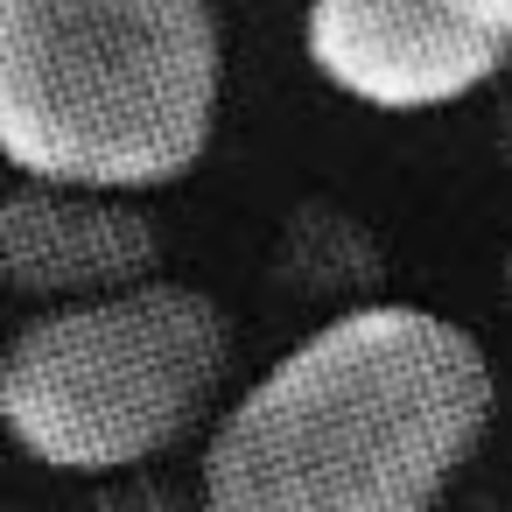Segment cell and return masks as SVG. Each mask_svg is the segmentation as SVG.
<instances>
[{"label": "cell", "instance_id": "obj_2", "mask_svg": "<svg viewBox=\"0 0 512 512\" xmlns=\"http://www.w3.org/2000/svg\"><path fill=\"white\" fill-rule=\"evenodd\" d=\"M225 99L211 0H0V162L148 197L183 183Z\"/></svg>", "mask_w": 512, "mask_h": 512}, {"label": "cell", "instance_id": "obj_10", "mask_svg": "<svg viewBox=\"0 0 512 512\" xmlns=\"http://www.w3.org/2000/svg\"><path fill=\"white\" fill-rule=\"evenodd\" d=\"M0 337H8V330H0Z\"/></svg>", "mask_w": 512, "mask_h": 512}, {"label": "cell", "instance_id": "obj_6", "mask_svg": "<svg viewBox=\"0 0 512 512\" xmlns=\"http://www.w3.org/2000/svg\"><path fill=\"white\" fill-rule=\"evenodd\" d=\"M281 281H295L302 295H344V309H358V302H372L365 288L379 281V246L358 218L309 204L281 232Z\"/></svg>", "mask_w": 512, "mask_h": 512}, {"label": "cell", "instance_id": "obj_1", "mask_svg": "<svg viewBox=\"0 0 512 512\" xmlns=\"http://www.w3.org/2000/svg\"><path fill=\"white\" fill-rule=\"evenodd\" d=\"M498 414L484 344L414 302L323 316L197 456L204 512H442Z\"/></svg>", "mask_w": 512, "mask_h": 512}, {"label": "cell", "instance_id": "obj_9", "mask_svg": "<svg viewBox=\"0 0 512 512\" xmlns=\"http://www.w3.org/2000/svg\"><path fill=\"white\" fill-rule=\"evenodd\" d=\"M0 512H50V505H0Z\"/></svg>", "mask_w": 512, "mask_h": 512}, {"label": "cell", "instance_id": "obj_8", "mask_svg": "<svg viewBox=\"0 0 512 512\" xmlns=\"http://www.w3.org/2000/svg\"><path fill=\"white\" fill-rule=\"evenodd\" d=\"M442 512H505V505H491V498H477V505H442Z\"/></svg>", "mask_w": 512, "mask_h": 512}, {"label": "cell", "instance_id": "obj_5", "mask_svg": "<svg viewBox=\"0 0 512 512\" xmlns=\"http://www.w3.org/2000/svg\"><path fill=\"white\" fill-rule=\"evenodd\" d=\"M162 274V239L141 197L78 183H15L0 197V295L57 309Z\"/></svg>", "mask_w": 512, "mask_h": 512}, {"label": "cell", "instance_id": "obj_7", "mask_svg": "<svg viewBox=\"0 0 512 512\" xmlns=\"http://www.w3.org/2000/svg\"><path fill=\"white\" fill-rule=\"evenodd\" d=\"M78 512H204V505H197V484H176L162 463H141V470L92 477V498Z\"/></svg>", "mask_w": 512, "mask_h": 512}, {"label": "cell", "instance_id": "obj_3", "mask_svg": "<svg viewBox=\"0 0 512 512\" xmlns=\"http://www.w3.org/2000/svg\"><path fill=\"white\" fill-rule=\"evenodd\" d=\"M232 316L211 288L148 274L36 309L0 337V435L64 477H113L183 449L225 400Z\"/></svg>", "mask_w": 512, "mask_h": 512}, {"label": "cell", "instance_id": "obj_4", "mask_svg": "<svg viewBox=\"0 0 512 512\" xmlns=\"http://www.w3.org/2000/svg\"><path fill=\"white\" fill-rule=\"evenodd\" d=\"M316 78L372 113H435L512 64V0H309Z\"/></svg>", "mask_w": 512, "mask_h": 512}]
</instances>
